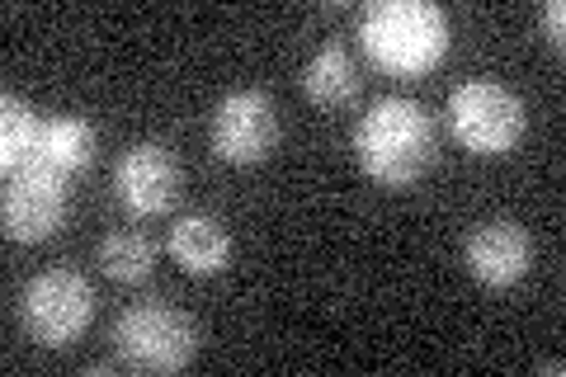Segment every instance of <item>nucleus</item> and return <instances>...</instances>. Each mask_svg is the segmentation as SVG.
Returning a JSON list of instances; mask_svg holds the SVG:
<instances>
[{
    "label": "nucleus",
    "mask_w": 566,
    "mask_h": 377,
    "mask_svg": "<svg viewBox=\"0 0 566 377\" xmlns=\"http://www.w3.org/2000/svg\"><path fill=\"white\" fill-rule=\"evenodd\" d=\"M468 269L476 283H486V289H510V283H520L528 274V264H534V241H528V231L520 222H486L476 227L468 245Z\"/></svg>",
    "instance_id": "1a4fd4ad"
},
{
    "label": "nucleus",
    "mask_w": 566,
    "mask_h": 377,
    "mask_svg": "<svg viewBox=\"0 0 566 377\" xmlns=\"http://www.w3.org/2000/svg\"><path fill=\"white\" fill-rule=\"evenodd\" d=\"M20 321L29 339H39L43 349L76 345L95 321L91 279H81L76 269H43L39 279H29V289L20 297Z\"/></svg>",
    "instance_id": "39448f33"
},
{
    "label": "nucleus",
    "mask_w": 566,
    "mask_h": 377,
    "mask_svg": "<svg viewBox=\"0 0 566 377\" xmlns=\"http://www.w3.org/2000/svg\"><path fill=\"white\" fill-rule=\"evenodd\" d=\"M212 151L227 166H260L264 156L279 147V109L264 90H232L218 100L208 123Z\"/></svg>",
    "instance_id": "423d86ee"
},
{
    "label": "nucleus",
    "mask_w": 566,
    "mask_h": 377,
    "mask_svg": "<svg viewBox=\"0 0 566 377\" xmlns=\"http://www.w3.org/2000/svg\"><path fill=\"white\" fill-rule=\"evenodd\" d=\"M303 90L312 104H322V109H340V104H349L354 95H359V66H354V57L331 43L322 52H312V62L303 71Z\"/></svg>",
    "instance_id": "f8f14e48"
},
{
    "label": "nucleus",
    "mask_w": 566,
    "mask_h": 377,
    "mask_svg": "<svg viewBox=\"0 0 566 377\" xmlns=\"http://www.w3.org/2000/svg\"><path fill=\"white\" fill-rule=\"evenodd\" d=\"M0 218H6L10 241H24V245L48 241L66 218V179L52 170H39V166L24 175H10Z\"/></svg>",
    "instance_id": "0eeeda50"
},
{
    "label": "nucleus",
    "mask_w": 566,
    "mask_h": 377,
    "mask_svg": "<svg viewBox=\"0 0 566 377\" xmlns=\"http://www.w3.org/2000/svg\"><path fill=\"white\" fill-rule=\"evenodd\" d=\"M199 354V326L170 302H142L114 321V358L133 373H180Z\"/></svg>",
    "instance_id": "7ed1b4c3"
},
{
    "label": "nucleus",
    "mask_w": 566,
    "mask_h": 377,
    "mask_svg": "<svg viewBox=\"0 0 566 377\" xmlns=\"http://www.w3.org/2000/svg\"><path fill=\"white\" fill-rule=\"evenodd\" d=\"M359 43L392 76H424L449 57V14L430 0H374L364 6Z\"/></svg>",
    "instance_id": "f03ea898"
},
{
    "label": "nucleus",
    "mask_w": 566,
    "mask_h": 377,
    "mask_svg": "<svg viewBox=\"0 0 566 377\" xmlns=\"http://www.w3.org/2000/svg\"><path fill=\"white\" fill-rule=\"evenodd\" d=\"M434 118L416 100H378L354 128V160L382 189H406L434 166Z\"/></svg>",
    "instance_id": "f257e3e1"
},
{
    "label": "nucleus",
    "mask_w": 566,
    "mask_h": 377,
    "mask_svg": "<svg viewBox=\"0 0 566 377\" xmlns=\"http://www.w3.org/2000/svg\"><path fill=\"white\" fill-rule=\"evenodd\" d=\"M114 189H118V203L133 208L137 218L170 212L175 199H180V160H175L161 142H142V147L118 156Z\"/></svg>",
    "instance_id": "6e6552de"
},
{
    "label": "nucleus",
    "mask_w": 566,
    "mask_h": 377,
    "mask_svg": "<svg viewBox=\"0 0 566 377\" xmlns=\"http://www.w3.org/2000/svg\"><path fill=\"white\" fill-rule=\"evenodd\" d=\"M95 260H99V269L114 283H142V279L151 274V264H156V245L142 237V231L123 227V231H109V237L99 241Z\"/></svg>",
    "instance_id": "4468645a"
},
{
    "label": "nucleus",
    "mask_w": 566,
    "mask_h": 377,
    "mask_svg": "<svg viewBox=\"0 0 566 377\" xmlns=\"http://www.w3.org/2000/svg\"><path fill=\"white\" fill-rule=\"evenodd\" d=\"M95 123H85L76 114H66V118H48L43 123V137H39V156H33V166L39 170H52V175H76L91 166V156H95ZM29 166V170H33Z\"/></svg>",
    "instance_id": "9b49d317"
},
{
    "label": "nucleus",
    "mask_w": 566,
    "mask_h": 377,
    "mask_svg": "<svg viewBox=\"0 0 566 377\" xmlns=\"http://www.w3.org/2000/svg\"><path fill=\"white\" fill-rule=\"evenodd\" d=\"M449 128L476 156H505L528 128L524 100L501 81H463L449 95Z\"/></svg>",
    "instance_id": "20e7f679"
},
{
    "label": "nucleus",
    "mask_w": 566,
    "mask_h": 377,
    "mask_svg": "<svg viewBox=\"0 0 566 377\" xmlns=\"http://www.w3.org/2000/svg\"><path fill=\"white\" fill-rule=\"evenodd\" d=\"M538 24H543V33H547V39H553L557 48L566 43V6H562V0H547V6L538 10Z\"/></svg>",
    "instance_id": "2eb2a0df"
},
{
    "label": "nucleus",
    "mask_w": 566,
    "mask_h": 377,
    "mask_svg": "<svg viewBox=\"0 0 566 377\" xmlns=\"http://www.w3.org/2000/svg\"><path fill=\"white\" fill-rule=\"evenodd\" d=\"M39 137H43V123L39 114L29 109L20 95H0V170L6 175H24L39 156Z\"/></svg>",
    "instance_id": "ddd939ff"
},
{
    "label": "nucleus",
    "mask_w": 566,
    "mask_h": 377,
    "mask_svg": "<svg viewBox=\"0 0 566 377\" xmlns=\"http://www.w3.org/2000/svg\"><path fill=\"white\" fill-rule=\"evenodd\" d=\"M170 255L175 264L193 279H208V274H222L227 260H232V237L218 218H203V212H189L170 227Z\"/></svg>",
    "instance_id": "9d476101"
}]
</instances>
